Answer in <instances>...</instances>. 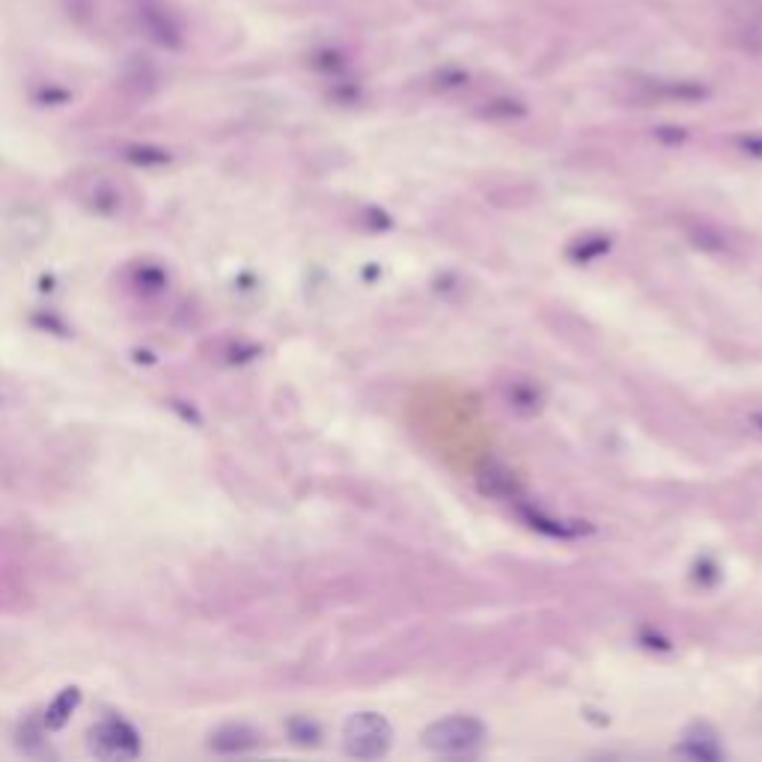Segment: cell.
I'll return each instance as SVG.
<instances>
[{
    "label": "cell",
    "instance_id": "6da1fadb",
    "mask_svg": "<svg viewBox=\"0 0 762 762\" xmlns=\"http://www.w3.org/2000/svg\"><path fill=\"white\" fill-rule=\"evenodd\" d=\"M483 739H486V727L468 715H453V718L435 721L423 733V745L432 754H444V757L474 754L483 745Z\"/></svg>",
    "mask_w": 762,
    "mask_h": 762
},
{
    "label": "cell",
    "instance_id": "7a4b0ae2",
    "mask_svg": "<svg viewBox=\"0 0 762 762\" xmlns=\"http://www.w3.org/2000/svg\"><path fill=\"white\" fill-rule=\"evenodd\" d=\"M393 745V727L379 712H358L343 727V748L355 760H381Z\"/></svg>",
    "mask_w": 762,
    "mask_h": 762
},
{
    "label": "cell",
    "instance_id": "3957f363",
    "mask_svg": "<svg viewBox=\"0 0 762 762\" xmlns=\"http://www.w3.org/2000/svg\"><path fill=\"white\" fill-rule=\"evenodd\" d=\"M93 751L99 757H108V760H123V757L134 754V736L123 724L108 721L99 730H93Z\"/></svg>",
    "mask_w": 762,
    "mask_h": 762
},
{
    "label": "cell",
    "instance_id": "277c9868",
    "mask_svg": "<svg viewBox=\"0 0 762 762\" xmlns=\"http://www.w3.org/2000/svg\"><path fill=\"white\" fill-rule=\"evenodd\" d=\"M477 483H480V492L489 495V498H504V501H512L518 498L521 486L515 480V474L504 468L501 462H486L477 474Z\"/></svg>",
    "mask_w": 762,
    "mask_h": 762
},
{
    "label": "cell",
    "instance_id": "5b68a950",
    "mask_svg": "<svg viewBox=\"0 0 762 762\" xmlns=\"http://www.w3.org/2000/svg\"><path fill=\"white\" fill-rule=\"evenodd\" d=\"M676 751H679L682 757H691V760L703 762H715L724 757V751H721V745H718V736H715L709 727H703V724L691 727Z\"/></svg>",
    "mask_w": 762,
    "mask_h": 762
},
{
    "label": "cell",
    "instance_id": "8992f818",
    "mask_svg": "<svg viewBox=\"0 0 762 762\" xmlns=\"http://www.w3.org/2000/svg\"><path fill=\"white\" fill-rule=\"evenodd\" d=\"M507 402L515 414H527V417H530V414L539 411L542 396H539V387H536L533 381L515 379L507 384Z\"/></svg>",
    "mask_w": 762,
    "mask_h": 762
},
{
    "label": "cell",
    "instance_id": "52a82bcc",
    "mask_svg": "<svg viewBox=\"0 0 762 762\" xmlns=\"http://www.w3.org/2000/svg\"><path fill=\"white\" fill-rule=\"evenodd\" d=\"M486 117L492 120H512V117H524V105L512 102V99H498L492 105H486Z\"/></svg>",
    "mask_w": 762,
    "mask_h": 762
},
{
    "label": "cell",
    "instance_id": "ba28073f",
    "mask_svg": "<svg viewBox=\"0 0 762 762\" xmlns=\"http://www.w3.org/2000/svg\"><path fill=\"white\" fill-rule=\"evenodd\" d=\"M438 81H441L444 90H450V87H462V84L468 81V75H465L462 69H444V72L438 75Z\"/></svg>",
    "mask_w": 762,
    "mask_h": 762
},
{
    "label": "cell",
    "instance_id": "9c48e42d",
    "mask_svg": "<svg viewBox=\"0 0 762 762\" xmlns=\"http://www.w3.org/2000/svg\"><path fill=\"white\" fill-rule=\"evenodd\" d=\"M608 248H611V242H608V239H599V242H596V245H593V242H587V248H584V245H581V248H578V251H575V256H578V259H584V262H587V259H593V256L605 254V251H608Z\"/></svg>",
    "mask_w": 762,
    "mask_h": 762
},
{
    "label": "cell",
    "instance_id": "30bf717a",
    "mask_svg": "<svg viewBox=\"0 0 762 762\" xmlns=\"http://www.w3.org/2000/svg\"><path fill=\"white\" fill-rule=\"evenodd\" d=\"M739 146H742L748 155L762 158V137H742V140H739Z\"/></svg>",
    "mask_w": 762,
    "mask_h": 762
},
{
    "label": "cell",
    "instance_id": "8fae6325",
    "mask_svg": "<svg viewBox=\"0 0 762 762\" xmlns=\"http://www.w3.org/2000/svg\"><path fill=\"white\" fill-rule=\"evenodd\" d=\"M658 137H661V140H673V143H679V140L685 137V131H676V128H661V131H658Z\"/></svg>",
    "mask_w": 762,
    "mask_h": 762
}]
</instances>
